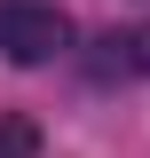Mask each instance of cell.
Wrapping results in <instances>:
<instances>
[{
  "mask_svg": "<svg viewBox=\"0 0 150 158\" xmlns=\"http://www.w3.org/2000/svg\"><path fill=\"white\" fill-rule=\"evenodd\" d=\"M0 158H40V127H32L24 111L0 118Z\"/></svg>",
  "mask_w": 150,
  "mask_h": 158,
  "instance_id": "obj_3",
  "label": "cell"
},
{
  "mask_svg": "<svg viewBox=\"0 0 150 158\" xmlns=\"http://www.w3.org/2000/svg\"><path fill=\"white\" fill-rule=\"evenodd\" d=\"M71 48V16H63L56 0H0V56L8 63H56Z\"/></svg>",
  "mask_w": 150,
  "mask_h": 158,
  "instance_id": "obj_1",
  "label": "cell"
},
{
  "mask_svg": "<svg viewBox=\"0 0 150 158\" xmlns=\"http://www.w3.org/2000/svg\"><path fill=\"white\" fill-rule=\"evenodd\" d=\"M95 79H150V24H111L95 40Z\"/></svg>",
  "mask_w": 150,
  "mask_h": 158,
  "instance_id": "obj_2",
  "label": "cell"
}]
</instances>
